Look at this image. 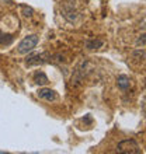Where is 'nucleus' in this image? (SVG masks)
<instances>
[{"mask_svg":"<svg viewBox=\"0 0 146 154\" xmlns=\"http://www.w3.org/2000/svg\"><path fill=\"white\" fill-rule=\"evenodd\" d=\"M21 8H23V14H24L25 17H31L34 14V10L31 7H28V6H24V4H21Z\"/></svg>","mask_w":146,"mask_h":154,"instance_id":"9","label":"nucleus"},{"mask_svg":"<svg viewBox=\"0 0 146 154\" xmlns=\"http://www.w3.org/2000/svg\"><path fill=\"white\" fill-rule=\"evenodd\" d=\"M117 83H118V87H119L121 90H128V88H129V85H131L129 77L125 76V74H121V76H118Z\"/></svg>","mask_w":146,"mask_h":154,"instance_id":"6","label":"nucleus"},{"mask_svg":"<svg viewBox=\"0 0 146 154\" xmlns=\"http://www.w3.org/2000/svg\"><path fill=\"white\" fill-rule=\"evenodd\" d=\"M104 44H106V42H104V41L103 39H87L84 42V45H86V48L87 49H91V51H93V49H100V48H103V46H104Z\"/></svg>","mask_w":146,"mask_h":154,"instance_id":"5","label":"nucleus"},{"mask_svg":"<svg viewBox=\"0 0 146 154\" xmlns=\"http://www.w3.org/2000/svg\"><path fill=\"white\" fill-rule=\"evenodd\" d=\"M136 46H145L146 45V34H143V35H141V37L136 39Z\"/></svg>","mask_w":146,"mask_h":154,"instance_id":"10","label":"nucleus"},{"mask_svg":"<svg viewBox=\"0 0 146 154\" xmlns=\"http://www.w3.org/2000/svg\"><path fill=\"white\" fill-rule=\"evenodd\" d=\"M48 59H51L48 53H31L30 56H27L25 59V65L27 66H36L42 65L45 62H48Z\"/></svg>","mask_w":146,"mask_h":154,"instance_id":"3","label":"nucleus"},{"mask_svg":"<svg viewBox=\"0 0 146 154\" xmlns=\"http://www.w3.org/2000/svg\"><path fill=\"white\" fill-rule=\"evenodd\" d=\"M14 39L11 34H3L0 32V45H10Z\"/></svg>","mask_w":146,"mask_h":154,"instance_id":"8","label":"nucleus"},{"mask_svg":"<svg viewBox=\"0 0 146 154\" xmlns=\"http://www.w3.org/2000/svg\"><path fill=\"white\" fill-rule=\"evenodd\" d=\"M139 27H141L142 29H146V17L143 18L142 21H141V24H139Z\"/></svg>","mask_w":146,"mask_h":154,"instance_id":"11","label":"nucleus"},{"mask_svg":"<svg viewBox=\"0 0 146 154\" xmlns=\"http://www.w3.org/2000/svg\"><path fill=\"white\" fill-rule=\"evenodd\" d=\"M34 81H35L38 85H45L49 80L44 72H36V73L34 74Z\"/></svg>","mask_w":146,"mask_h":154,"instance_id":"7","label":"nucleus"},{"mask_svg":"<svg viewBox=\"0 0 146 154\" xmlns=\"http://www.w3.org/2000/svg\"><path fill=\"white\" fill-rule=\"evenodd\" d=\"M117 151L118 153H125V154H138L141 153V149H139L138 143L132 140V139H128V140H122L117 144Z\"/></svg>","mask_w":146,"mask_h":154,"instance_id":"1","label":"nucleus"},{"mask_svg":"<svg viewBox=\"0 0 146 154\" xmlns=\"http://www.w3.org/2000/svg\"><path fill=\"white\" fill-rule=\"evenodd\" d=\"M36 44H38V35H35V34L28 35V37H25L24 39L18 44V52H20V53H28V52H31V51H33V49L36 46Z\"/></svg>","mask_w":146,"mask_h":154,"instance_id":"2","label":"nucleus"},{"mask_svg":"<svg viewBox=\"0 0 146 154\" xmlns=\"http://www.w3.org/2000/svg\"><path fill=\"white\" fill-rule=\"evenodd\" d=\"M38 97L44 98V100H46V101H55V100H58L56 93H55L53 90H51V88H41V90H38Z\"/></svg>","mask_w":146,"mask_h":154,"instance_id":"4","label":"nucleus"}]
</instances>
